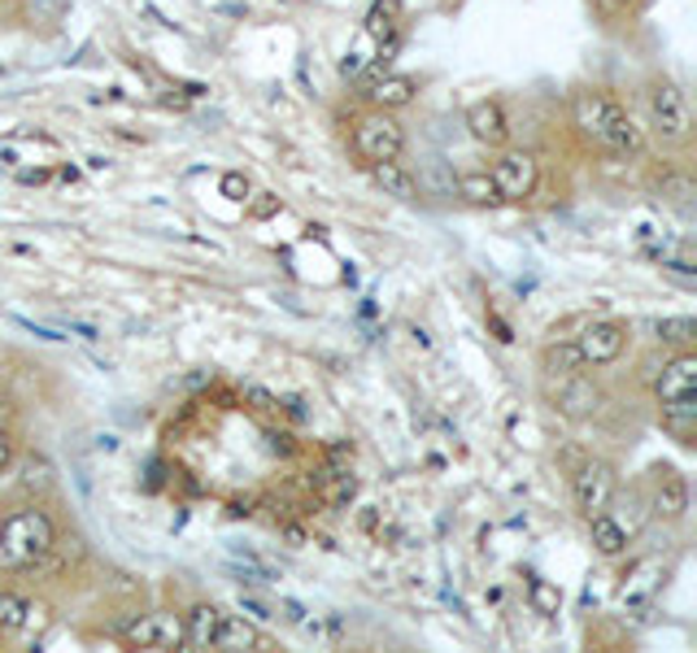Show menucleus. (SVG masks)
I'll return each mask as SVG.
<instances>
[{
  "label": "nucleus",
  "mask_w": 697,
  "mask_h": 653,
  "mask_svg": "<svg viewBox=\"0 0 697 653\" xmlns=\"http://www.w3.org/2000/svg\"><path fill=\"white\" fill-rule=\"evenodd\" d=\"M17 179H22V183H44V179H48V170H22Z\"/></svg>",
  "instance_id": "obj_33"
},
{
  "label": "nucleus",
  "mask_w": 697,
  "mask_h": 653,
  "mask_svg": "<svg viewBox=\"0 0 697 653\" xmlns=\"http://www.w3.org/2000/svg\"><path fill=\"white\" fill-rule=\"evenodd\" d=\"M414 87H418V83H414L410 74H383L379 83L366 87V96H370L379 109H401V105L414 100Z\"/></svg>",
  "instance_id": "obj_15"
},
{
  "label": "nucleus",
  "mask_w": 697,
  "mask_h": 653,
  "mask_svg": "<svg viewBox=\"0 0 697 653\" xmlns=\"http://www.w3.org/2000/svg\"><path fill=\"white\" fill-rule=\"evenodd\" d=\"M218 624H223V615H218L214 606H192V610L184 615V645H192V650H214Z\"/></svg>",
  "instance_id": "obj_13"
},
{
  "label": "nucleus",
  "mask_w": 697,
  "mask_h": 653,
  "mask_svg": "<svg viewBox=\"0 0 697 653\" xmlns=\"http://www.w3.org/2000/svg\"><path fill=\"white\" fill-rule=\"evenodd\" d=\"M466 131L475 144H488V149H501L506 135H510V122H506V109L497 100H475L466 109Z\"/></svg>",
  "instance_id": "obj_9"
},
{
  "label": "nucleus",
  "mask_w": 697,
  "mask_h": 653,
  "mask_svg": "<svg viewBox=\"0 0 697 653\" xmlns=\"http://www.w3.org/2000/svg\"><path fill=\"white\" fill-rule=\"evenodd\" d=\"M458 197L466 205H501V192L493 183L488 170H471V175H458Z\"/></svg>",
  "instance_id": "obj_20"
},
{
  "label": "nucleus",
  "mask_w": 697,
  "mask_h": 653,
  "mask_svg": "<svg viewBox=\"0 0 697 653\" xmlns=\"http://www.w3.org/2000/svg\"><path fill=\"white\" fill-rule=\"evenodd\" d=\"M267 440H271V449H275V453H293V444H288V436H284V431H267Z\"/></svg>",
  "instance_id": "obj_30"
},
{
  "label": "nucleus",
  "mask_w": 697,
  "mask_h": 653,
  "mask_svg": "<svg viewBox=\"0 0 697 653\" xmlns=\"http://www.w3.org/2000/svg\"><path fill=\"white\" fill-rule=\"evenodd\" d=\"M223 192H227L232 201H245V197H249V183H245V175H223Z\"/></svg>",
  "instance_id": "obj_27"
},
{
  "label": "nucleus",
  "mask_w": 697,
  "mask_h": 653,
  "mask_svg": "<svg viewBox=\"0 0 697 653\" xmlns=\"http://www.w3.org/2000/svg\"><path fill=\"white\" fill-rule=\"evenodd\" d=\"M558 405L567 414H589L598 409V388L576 370V375H563V388H558Z\"/></svg>",
  "instance_id": "obj_17"
},
{
  "label": "nucleus",
  "mask_w": 697,
  "mask_h": 653,
  "mask_svg": "<svg viewBox=\"0 0 697 653\" xmlns=\"http://www.w3.org/2000/svg\"><path fill=\"white\" fill-rule=\"evenodd\" d=\"M39 606H31L26 597H17V593H0V628L4 632H22V628H35L39 624Z\"/></svg>",
  "instance_id": "obj_19"
},
{
  "label": "nucleus",
  "mask_w": 697,
  "mask_h": 653,
  "mask_svg": "<svg viewBox=\"0 0 697 653\" xmlns=\"http://www.w3.org/2000/svg\"><path fill=\"white\" fill-rule=\"evenodd\" d=\"M576 127L593 144H602L606 153H615V157H641L646 153L641 122L615 96H606V92H580L576 96Z\"/></svg>",
  "instance_id": "obj_1"
},
{
  "label": "nucleus",
  "mask_w": 697,
  "mask_h": 653,
  "mask_svg": "<svg viewBox=\"0 0 697 653\" xmlns=\"http://www.w3.org/2000/svg\"><path fill=\"white\" fill-rule=\"evenodd\" d=\"M122 637H127V645H140V650H179L184 619L170 610H153V615H140L135 624H127Z\"/></svg>",
  "instance_id": "obj_7"
},
{
  "label": "nucleus",
  "mask_w": 697,
  "mask_h": 653,
  "mask_svg": "<svg viewBox=\"0 0 697 653\" xmlns=\"http://www.w3.org/2000/svg\"><path fill=\"white\" fill-rule=\"evenodd\" d=\"M488 323H493V331H497V340H506V344H510V340H515V335H510V326L501 323V319H497V314H488Z\"/></svg>",
  "instance_id": "obj_31"
},
{
  "label": "nucleus",
  "mask_w": 697,
  "mask_h": 653,
  "mask_svg": "<svg viewBox=\"0 0 697 653\" xmlns=\"http://www.w3.org/2000/svg\"><path fill=\"white\" fill-rule=\"evenodd\" d=\"M528 602H532V610L545 615V619H554V615L563 610V593H558V584H550V580H532V584H528Z\"/></svg>",
  "instance_id": "obj_23"
},
{
  "label": "nucleus",
  "mask_w": 697,
  "mask_h": 653,
  "mask_svg": "<svg viewBox=\"0 0 697 653\" xmlns=\"http://www.w3.org/2000/svg\"><path fill=\"white\" fill-rule=\"evenodd\" d=\"M663 580H668V567L659 562V558H646V562H637L633 571H628V580H624V589H619V602L624 606H650L654 597H659V589H663Z\"/></svg>",
  "instance_id": "obj_10"
},
{
  "label": "nucleus",
  "mask_w": 697,
  "mask_h": 653,
  "mask_svg": "<svg viewBox=\"0 0 697 653\" xmlns=\"http://www.w3.org/2000/svg\"><path fill=\"white\" fill-rule=\"evenodd\" d=\"M57 545V527L44 510H13L4 523H0V562L22 571V567H35L39 558H48Z\"/></svg>",
  "instance_id": "obj_2"
},
{
  "label": "nucleus",
  "mask_w": 697,
  "mask_h": 653,
  "mask_svg": "<svg viewBox=\"0 0 697 653\" xmlns=\"http://www.w3.org/2000/svg\"><path fill=\"white\" fill-rule=\"evenodd\" d=\"M580 366H584V357H580L576 340H571V344L550 340V344H545V353H541V370H545V375H576Z\"/></svg>",
  "instance_id": "obj_22"
},
{
  "label": "nucleus",
  "mask_w": 697,
  "mask_h": 653,
  "mask_svg": "<svg viewBox=\"0 0 697 653\" xmlns=\"http://www.w3.org/2000/svg\"><path fill=\"white\" fill-rule=\"evenodd\" d=\"M663 192H668V201H676V205H685V201L694 197V183L676 175V179H668V188H663Z\"/></svg>",
  "instance_id": "obj_26"
},
{
  "label": "nucleus",
  "mask_w": 697,
  "mask_h": 653,
  "mask_svg": "<svg viewBox=\"0 0 697 653\" xmlns=\"http://www.w3.org/2000/svg\"><path fill=\"white\" fill-rule=\"evenodd\" d=\"M654 514H659V519H672V523L689 514V484H685V475L663 471L659 492H654Z\"/></svg>",
  "instance_id": "obj_12"
},
{
  "label": "nucleus",
  "mask_w": 697,
  "mask_h": 653,
  "mask_svg": "<svg viewBox=\"0 0 697 653\" xmlns=\"http://www.w3.org/2000/svg\"><path fill=\"white\" fill-rule=\"evenodd\" d=\"M589 527H593V549L602 554V558H619L624 549H628V532L602 510V514H593L589 519Z\"/></svg>",
  "instance_id": "obj_18"
},
{
  "label": "nucleus",
  "mask_w": 697,
  "mask_h": 653,
  "mask_svg": "<svg viewBox=\"0 0 697 653\" xmlns=\"http://www.w3.org/2000/svg\"><path fill=\"white\" fill-rule=\"evenodd\" d=\"M646 118H650V131L668 144H685L694 135V109H689V96L681 92V83L672 79H650L646 83Z\"/></svg>",
  "instance_id": "obj_3"
},
{
  "label": "nucleus",
  "mask_w": 697,
  "mask_h": 653,
  "mask_svg": "<svg viewBox=\"0 0 697 653\" xmlns=\"http://www.w3.org/2000/svg\"><path fill=\"white\" fill-rule=\"evenodd\" d=\"M240 610H245L249 619H258V624H267V619H275V610H271L267 602H258L253 593H240Z\"/></svg>",
  "instance_id": "obj_25"
},
{
  "label": "nucleus",
  "mask_w": 697,
  "mask_h": 653,
  "mask_svg": "<svg viewBox=\"0 0 697 653\" xmlns=\"http://www.w3.org/2000/svg\"><path fill=\"white\" fill-rule=\"evenodd\" d=\"M362 66H366V57H362V52H349V57H341V74H362Z\"/></svg>",
  "instance_id": "obj_29"
},
{
  "label": "nucleus",
  "mask_w": 697,
  "mask_h": 653,
  "mask_svg": "<svg viewBox=\"0 0 697 653\" xmlns=\"http://www.w3.org/2000/svg\"><path fill=\"white\" fill-rule=\"evenodd\" d=\"M654 331H659V340H668V344L685 348V344H694L697 340V319H689V314H681V319H659Z\"/></svg>",
  "instance_id": "obj_24"
},
{
  "label": "nucleus",
  "mask_w": 697,
  "mask_h": 653,
  "mask_svg": "<svg viewBox=\"0 0 697 653\" xmlns=\"http://www.w3.org/2000/svg\"><path fill=\"white\" fill-rule=\"evenodd\" d=\"M214 650H267V641H262V632H258L249 619H232V615H223L218 637H214Z\"/></svg>",
  "instance_id": "obj_16"
},
{
  "label": "nucleus",
  "mask_w": 697,
  "mask_h": 653,
  "mask_svg": "<svg viewBox=\"0 0 697 653\" xmlns=\"http://www.w3.org/2000/svg\"><path fill=\"white\" fill-rule=\"evenodd\" d=\"M245 396H249L258 409H275V396H271L267 388H245Z\"/></svg>",
  "instance_id": "obj_28"
},
{
  "label": "nucleus",
  "mask_w": 697,
  "mask_h": 653,
  "mask_svg": "<svg viewBox=\"0 0 697 653\" xmlns=\"http://www.w3.org/2000/svg\"><path fill=\"white\" fill-rule=\"evenodd\" d=\"M493 183H497V192H501V201H528L532 192H536V179H541V166H536V157L532 153H523V149H510V153H501L497 162H493Z\"/></svg>",
  "instance_id": "obj_5"
},
{
  "label": "nucleus",
  "mask_w": 697,
  "mask_h": 653,
  "mask_svg": "<svg viewBox=\"0 0 697 653\" xmlns=\"http://www.w3.org/2000/svg\"><path fill=\"white\" fill-rule=\"evenodd\" d=\"M353 149H357L366 162H401V153H405V131H401V122H397L388 109H379V114L357 118V127H353Z\"/></svg>",
  "instance_id": "obj_4"
},
{
  "label": "nucleus",
  "mask_w": 697,
  "mask_h": 653,
  "mask_svg": "<svg viewBox=\"0 0 697 653\" xmlns=\"http://www.w3.org/2000/svg\"><path fill=\"white\" fill-rule=\"evenodd\" d=\"M672 401H697V357L694 353H681L663 366V379H659V405H672Z\"/></svg>",
  "instance_id": "obj_11"
},
{
  "label": "nucleus",
  "mask_w": 697,
  "mask_h": 653,
  "mask_svg": "<svg viewBox=\"0 0 697 653\" xmlns=\"http://www.w3.org/2000/svg\"><path fill=\"white\" fill-rule=\"evenodd\" d=\"M606 514H611V519L628 532V541H633V536L646 527V519H650V514H646V501H641L637 492H628V497H619V492H615V497H611V506H606Z\"/></svg>",
  "instance_id": "obj_21"
},
{
  "label": "nucleus",
  "mask_w": 697,
  "mask_h": 653,
  "mask_svg": "<svg viewBox=\"0 0 697 653\" xmlns=\"http://www.w3.org/2000/svg\"><path fill=\"white\" fill-rule=\"evenodd\" d=\"M9 458H13V444H9V436H4V431H0V471H4V466H9Z\"/></svg>",
  "instance_id": "obj_32"
},
{
  "label": "nucleus",
  "mask_w": 697,
  "mask_h": 653,
  "mask_svg": "<svg viewBox=\"0 0 697 653\" xmlns=\"http://www.w3.org/2000/svg\"><path fill=\"white\" fill-rule=\"evenodd\" d=\"M370 179L383 188V197H397V201H414L418 197V183H414V175L401 162H370Z\"/></svg>",
  "instance_id": "obj_14"
},
{
  "label": "nucleus",
  "mask_w": 697,
  "mask_h": 653,
  "mask_svg": "<svg viewBox=\"0 0 697 653\" xmlns=\"http://www.w3.org/2000/svg\"><path fill=\"white\" fill-rule=\"evenodd\" d=\"M619 492V484H615V471L606 466V462H584L576 475H571V497H576V510L584 514V519H593V514H602L606 506H611V497Z\"/></svg>",
  "instance_id": "obj_6"
},
{
  "label": "nucleus",
  "mask_w": 697,
  "mask_h": 653,
  "mask_svg": "<svg viewBox=\"0 0 697 653\" xmlns=\"http://www.w3.org/2000/svg\"><path fill=\"white\" fill-rule=\"evenodd\" d=\"M624 344H628V326H619V323H589L576 335V348H580L584 366H606V361H615V357L624 353Z\"/></svg>",
  "instance_id": "obj_8"
}]
</instances>
